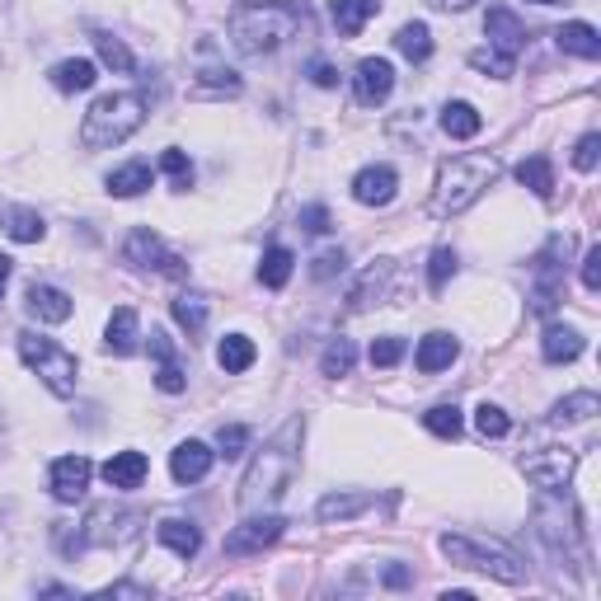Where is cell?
Wrapping results in <instances>:
<instances>
[{"label": "cell", "instance_id": "cell-1", "mask_svg": "<svg viewBox=\"0 0 601 601\" xmlns=\"http://www.w3.org/2000/svg\"><path fill=\"white\" fill-rule=\"evenodd\" d=\"M301 437H306V423H301V418H287L278 428V437L254 456V465H249L245 479H240V508L259 512L292 489L296 470H301Z\"/></svg>", "mask_w": 601, "mask_h": 601}, {"label": "cell", "instance_id": "cell-2", "mask_svg": "<svg viewBox=\"0 0 601 601\" xmlns=\"http://www.w3.org/2000/svg\"><path fill=\"white\" fill-rule=\"evenodd\" d=\"M231 43L245 52V57H263L292 38L296 29L310 24L306 0H245L231 10Z\"/></svg>", "mask_w": 601, "mask_h": 601}, {"label": "cell", "instance_id": "cell-3", "mask_svg": "<svg viewBox=\"0 0 601 601\" xmlns=\"http://www.w3.org/2000/svg\"><path fill=\"white\" fill-rule=\"evenodd\" d=\"M503 174L494 155H456L437 170V193H432V212L437 216H461L465 207H475L484 198V188H494Z\"/></svg>", "mask_w": 601, "mask_h": 601}, {"label": "cell", "instance_id": "cell-4", "mask_svg": "<svg viewBox=\"0 0 601 601\" xmlns=\"http://www.w3.org/2000/svg\"><path fill=\"white\" fill-rule=\"evenodd\" d=\"M141 123H146V99L141 94H104V99H94V108L80 123V146L85 151L123 146Z\"/></svg>", "mask_w": 601, "mask_h": 601}, {"label": "cell", "instance_id": "cell-5", "mask_svg": "<svg viewBox=\"0 0 601 601\" xmlns=\"http://www.w3.org/2000/svg\"><path fill=\"white\" fill-rule=\"evenodd\" d=\"M442 555L461 569H475V573H489L498 583H526V564L512 555L508 545L498 540H475V536H442Z\"/></svg>", "mask_w": 601, "mask_h": 601}, {"label": "cell", "instance_id": "cell-6", "mask_svg": "<svg viewBox=\"0 0 601 601\" xmlns=\"http://www.w3.org/2000/svg\"><path fill=\"white\" fill-rule=\"evenodd\" d=\"M19 357L29 362L38 376H43V386L52 390V395H76V357L66 353L62 343L43 339V334H19Z\"/></svg>", "mask_w": 601, "mask_h": 601}, {"label": "cell", "instance_id": "cell-7", "mask_svg": "<svg viewBox=\"0 0 601 601\" xmlns=\"http://www.w3.org/2000/svg\"><path fill=\"white\" fill-rule=\"evenodd\" d=\"M127 263L155 268V273H165V278H188V263L179 259V254H170L155 231H132V240H127Z\"/></svg>", "mask_w": 601, "mask_h": 601}, {"label": "cell", "instance_id": "cell-8", "mask_svg": "<svg viewBox=\"0 0 601 601\" xmlns=\"http://www.w3.org/2000/svg\"><path fill=\"white\" fill-rule=\"evenodd\" d=\"M282 531H287L282 517H249V522H240L231 536H226V555H235V559L259 555V550H268L273 540H282Z\"/></svg>", "mask_w": 601, "mask_h": 601}, {"label": "cell", "instance_id": "cell-9", "mask_svg": "<svg viewBox=\"0 0 601 601\" xmlns=\"http://www.w3.org/2000/svg\"><path fill=\"white\" fill-rule=\"evenodd\" d=\"M90 475H94V465L85 461V456H62V461H52V475H47L52 498H57V503H80L85 489H90Z\"/></svg>", "mask_w": 601, "mask_h": 601}, {"label": "cell", "instance_id": "cell-10", "mask_svg": "<svg viewBox=\"0 0 601 601\" xmlns=\"http://www.w3.org/2000/svg\"><path fill=\"white\" fill-rule=\"evenodd\" d=\"M357 104H386L390 90H395V66L386 62V57H367V62H357Z\"/></svg>", "mask_w": 601, "mask_h": 601}, {"label": "cell", "instance_id": "cell-11", "mask_svg": "<svg viewBox=\"0 0 601 601\" xmlns=\"http://www.w3.org/2000/svg\"><path fill=\"white\" fill-rule=\"evenodd\" d=\"M484 33H489L494 52H503V57H517L526 47V24L512 15L508 5H494V10L484 15Z\"/></svg>", "mask_w": 601, "mask_h": 601}, {"label": "cell", "instance_id": "cell-12", "mask_svg": "<svg viewBox=\"0 0 601 601\" xmlns=\"http://www.w3.org/2000/svg\"><path fill=\"white\" fill-rule=\"evenodd\" d=\"M395 188H400V174L390 170V165H367V170L353 179V198L362 207H386L395 198Z\"/></svg>", "mask_w": 601, "mask_h": 601}, {"label": "cell", "instance_id": "cell-13", "mask_svg": "<svg viewBox=\"0 0 601 601\" xmlns=\"http://www.w3.org/2000/svg\"><path fill=\"white\" fill-rule=\"evenodd\" d=\"M212 461H216V451L207 447V442H179L174 447V456H170V475L179 479V484H198V479H207V470H212Z\"/></svg>", "mask_w": 601, "mask_h": 601}, {"label": "cell", "instance_id": "cell-14", "mask_svg": "<svg viewBox=\"0 0 601 601\" xmlns=\"http://www.w3.org/2000/svg\"><path fill=\"white\" fill-rule=\"evenodd\" d=\"M573 465H578V451H550V456H540V461H526V479H531L536 489H564Z\"/></svg>", "mask_w": 601, "mask_h": 601}, {"label": "cell", "instance_id": "cell-15", "mask_svg": "<svg viewBox=\"0 0 601 601\" xmlns=\"http://www.w3.org/2000/svg\"><path fill=\"white\" fill-rule=\"evenodd\" d=\"M24 306H29L33 320H43V324H66V320H71V310H76L62 287H47V282H33Z\"/></svg>", "mask_w": 601, "mask_h": 601}, {"label": "cell", "instance_id": "cell-16", "mask_svg": "<svg viewBox=\"0 0 601 601\" xmlns=\"http://www.w3.org/2000/svg\"><path fill=\"white\" fill-rule=\"evenodd\" d=\"M371 15H381V0H329V19H334L339 38H357Z\"/></svg>", "mask_w": 601, "mask_h": 601}, {"label": "cell", "instance_id": "cell-17", "mask_svg": "<svg viewBox=\"0 0 601 601\" xmlns=\"http://www.w3.org/2000/svg\"><path fill=\"white\" fill-rule=\"evenodd\" d=\"M555 43L559 52H569V57H583V62H597L601 57V38L592 24H583V19H573V24H559L555 29Z\"/></svg>", "mask_w": 601, "mask_h": 601}, {"label": "cell", "instance_id": "cell-18", "mask_svg": "<svg viewBox=\"0 0 601 601\" xmlns=\"http://www.w3.org/2000/svg\"><path fill=\"white\" fill-rule=\"evenodd\" d=\"M456 353H461V343L451 339V334H428V339L418 343L414 367L423 371V376H437V371H447L451 362H456Z\"/></svg>", "mask_w": 601, "mask_h": 601}, {"label": "cell", "instance_id": "cell-19", "mask_svg": "<svg viewBox=\"0 0 601 601\" xmlns=\"http://www.w3.org/2000/svg\"><path fill=\"white\" fill-rule=\"evenodd\" d=\"M151 461L141 456V451H118V456H108L104 461V479L113 489H141V479H146Z\"/></svg>", "mask_w": 601, "mask_h": 601}, {"label": "cell", "instance_id": "cell-20", "mask_svg": "<svg viewBox=\"0 0 601 601\" xmlns=\"http://www.w3.org/2000/svg\"><path fill=\"white\" fill-rule=\"evenodd\" d=\"M583 334H578V329H569V324H550V329H545V339H540V353H545V362H578V357H583Z\"/></svg>", "mask_w": 601, "mask_h": 601}, {"label": "cell", "instance_id": "cell-21", "mask_svg": "<svg viewBox=\"0 0 601 601\" xmlns=\"http://www.w3.org/2000/svg\"><path fill=\"white\" fill-rule=\"evenodd\" d=\"M155 536H160V545H170L179 559H193L202 550V536H198V526L184 522V517H165V522L155 526Z\"/></svg>", "mask_w": 601, "mask_h": 601}, {"label": "cell", "instance_id": "cell-22", "mask_svg": "<svg viewBox=\"0 0 601 601\" xmlns=\"http://www.w3.org/2000/svg\"><path fill=\"white\" fill-rule=\"evenodd\" d=\"M0 231L10 235V240H19V245H38L47 226L33 207H5V212H0Z\"/></svg>", "mask_w": 601, "mask_h": 601}, {"label": "cell", "instance_id": "cell-23", "mask_svg": "<svg viewBox=\"0 0 601 601\" xmlns=\"http://www.w3.org/2000/svg\"><path fill=\"white\" fill-rule=\"evenodd\" d=\"M137 310L132 306H118L113 315H108V353H118V357H127V353H137Z\"/></svg>", "mask_w": 601, "mask_h": 601}, {"label": "cell", "instance_id": "cell-24", "mask_svg": "<svg viewBox=\"0 0 601 601\" xmlns=\"http://www.w3.org/2000/svg\"><path fill=\"white\" fill-rule=\"evenodd\" d=\"M479 127H484V118H479V108H475V104L456 99V104L442 108V132H447V137L470 141V137H479Z\"/></svg>", "mask_w": 601, "mask_h": 601}, {"label": "cell", "instance_id": "cell-25", "mask_svg": "<svg viewBox=\"0 0 601 601\" xmlns=\"http://www.w3.org/2000/svg\"><path fill=\"white\" fill-rule=\"evenodd\" d=\"M592 414H601L597 390H578V395H569V400H559V404H555L550 423H555V428H573V423H587Z\"/></svg>", "mask_w": 601, "mask_h": 601}, {"label": "cell", "instance_id": "cell-26", "mask_svg": "<svg viewBox=\"0 0 601 601\" xmlns=\"http://www.w3.org/2000/svg\"><path fill=\"white\" fill-rule=\"evenodd\" d=\"M94 62H85V57H66V62L52 66V85L62 94H80V90H90L94 85Z\"/></svg>", "mask_w": 601, "mask_h": 601}, {"label": "cell", "instance_id": "cell-27", "mask_svg": "<svg viewBox=\"0 0 601 601\" xmlns=\"http://www.w3.org/2000/svg\"><path fill=\"white\" fill-rule=\"evenodd\" d=\"M146 188H151V165L146 160H132V165L108 174V193L113 198H141Z\"/></svg>", "mask_w": 601, "mask_h": 601}, {"label": "cell", "instance_id": "cell-28", "mask_svg": "<svg viewBox=\"0 0 601 601\" xmlns=\"http://www.w3.org/2000/svg\"><path fill=\"white\" fill-rule=\"evenodd\" d=\"M254 357H259V348H254V339H245V334H226L221 348H216V362H221V371H231V376L254 367Z\"/></svg>", "mask_w": 601, "mask_h": 601}, {"label": "cell", "instance_id": "cell-29", "mask_svg": "<svg viewBox=\"0 0 601 601\" xmlns=\"http://www.w3.org/2000/svg\"><path fill=\"white\" fill-rule=\"evenodd\" d=\"M517 184L531 188L536 198H550V193H555V170H550V160H545V155L522 160V165H517Z\"/></svg>", "mask_w": 601, "mask_h": 601}, {"label": "cell", "instance_id": "cell-30", "mask_svg": "<svg viewBox=\"0 0 601 601\" xmlns=\"http://www.w3.org/2000/svg\"><path fill=\"white\" fill-rule=\"evenodd\" d=\"M371 508V494H329L320 498V522H348Z\"/></svg>", "mask_w": 601, "mask_h": 601}, {"label": "cell", "instance_id": "cell-31", "mask_svg": "<svg viewBox=\"0 0 601 601\" xmlns=\"http://www.w3.org/2000/svg\"><path fill=\"white\" fill-rule=\"evenodd\" d=\"M292 249H282V245H273L268 249V254H263V263H259V282L263 287H273V292H278V287H287V278H292Z\"/></svg>", "mask_w": 601, "mask_h": 601}, {"label": "cell", "instance_id": "cell-32", "mask_svg": "<svg viewBox=\"0 0 601 601\" xmlns=\"http://www.w3.org/2000/svg\"><path fill=\"white\" fill-rule=\"evenodd\" d=\"M395 47H400L409 62H428V57H432V33H428V24H404V29L395 33Z\"/></svg>", "mask_w": 601, "mask_h": 601}, {"label": "cell", "instance_id": "cell-33", "mask_svg": "<svg viewBox=\"0 0 601 601\" xmlns=\"http://www.w3.org/2000/svg\"><path fill=\"white\" fill-rule=\"evenodd\" d=\"M386 278H390V263H381V268H367V273H362V282L348 292V310H367L371 296L386 292Z\"/></svg>", "mask_w": 601, "mask_h": 601}, {"label": "cell", "instance_id": "cell-34", "mask_svg": "<svg viewBox=\"0 0 601 601\" xmlns=\"http://www.w3.org/2000/svg\"><path fill=\"white\" fill-rule=\"evenodd\" d=\"M353 362H357V348H353V339H329V348H324V357H320V371L324 376H348L353 371Z\"/></svg>", "mask_w": 601, "mask_h": 601}, {"label": "cell", "instance_id": "cell-35", "mask_svg": "<svg viewBox=\"0 0 601 601\" xmlns=\"http://www.w3.org/2000/svg\"><path fill=\"white\" fill-rule=\"evenodd\" d=\"M174 320L184 324L188 334H202V324H207V296L184 292L179 301H174Z\"/></svg>", "mask_w": 601, "mask_h": 601}, {"label": "cell", "instance_id": "cell-36", "mask_svg": "<svg viewBox=\"0 0 601 601\" xmlns=\"http://www.w3.org/2000/svg\"><path fill=\"white\" fill-rule=\"evenodd\" d=\"M94 47H99V62L113 66V71H132V66H137V57L127 52V43L113 38V33H94Z\"/></svg>", "mask_w": 601, "mask_h": 601}, {"label": "cell", "instance_id": "cell-37", "mask_svg": "<svg viewBox=\"0 0 601 601\" xmlns=\"http://www.w3.org/2000/svg\"><path fill=\"white\" fill-rule=\"evenodd\" d=\"M423 423H428V432L447 437V442H456V437H461V409H456V404H437V409H428V414H423Z\"/></svg>", "mask_w": 601, "mask_h": 601}, {"label": "cell", "instance_id": "cell-38", "mask_svg": "<svg viewBox=\"0 0 601 601\" xmlns=\"http://www.w3.org/2000/svg\"><path fill=\"white\" fill-rule=\"evenodd\" d=\"M475 428H479V437H508L512 418L503 414L498 404H479V409H475Z\"/></svg>", "mask_w": 601, "mask_h": 601}, {"label": "cell", "instance_id": "cell-39", "mask_svg": "<svg viewBox=\"0 0 601 601\" xmlns=\"http://www.w3.org/2000/svg\"><path fill=\"white\" fill-rule=\"evenodd\" d=\"M456 278V249H432V263H428V282H432V292H442L447 282Z\"/></svg>", "mask_w": 601, "mask_h": 601}, {"label": "cell", "instance_id": "cell-40", "mask_svg": "<svg viewBox=\"0 0 601 601\" xmlns=\"http://www.w3.org/2000/svg\"><path fill=\"white\" fill-rule=\"evenodd\" d=\"M216 456H226V461H235V456H245L249 447V428H240V423H231V428H221L216 432Z\"/></svg>", "mask_w": 601, "mask_h": 601}, {"label": "cell", "instance_id": "cell-41", "mask_svg": "<svg viewBox=\"0 0 601 601\" xmlns=\"http://www.w3.org/2000/svg\"><path fill=\"white\" fill-rule=\"evenodd\" d=\"M160 170L174 179V188H188V184H193V160H188L184 151H165V155H160Z\"/></svg>", "mask_w": 601, "mask_h": 601}, {"label": "cell", "instance_id": "cell-42", "mask_svg": "<svg viewBox=\"0 0 601 601\" xmlns=\"http://www.w3.org/2000/svg\"><path fill=\"white\" fill-rule=\"evenodd\" d=\"M343 268H348V254H343V249H324L320 259L310 263V278H315V282H329L334 273H343Z\"/></svg>", "mask_w": 601, "mask_h": 601}, {"label": "cell", "instance_id": "cell-43", "mask_svg": "<svg viewBox=\"0 0 601 601\" xmlns=\"http://www.w3.org/2000/svg\"><path fill=\"white\" fill-rule=\"evenodd\" d=\"M400 357H404V339H395V334L371 343V367H395Z\"/></svg>", "mask_w": 601, "mask_h": 601}, {"label": "cell", "instance_id": "cell-44", "mask_svg": "<svg viewBox=\"0 0 601 601\" xmlns=\"http://www.w3.org/2000/svg\"><path fill=\"white\" fill-rule=\"evenodd\" d=\"M470 66H475V71H489V76H512V57H503V52H494V47L475 52Z\"/></svg>", "mask_w": 601, "mask_h": 601}, {"label": "cell", "instance_id": "cell-45", "mask_svg": "<svg viewBox=\"0 0 601 601\" xmlns=\"http://www.w3.org/2000/svg\"><path fill=\"white\" fill-rule=\"evenodd\" d=\"M597 160H601V137L597 132H587V137L578 141V151H573V165H578L583 174H592L597 170Z\"/></svg>", "mask_w": 601, "mask_h": 601}, {"label": "cell", "instance_id": "cell-46", "mask_svg": "<svg viewBox=\"0 0 601 601\" xmlns=\"http://www.w3.org/2000/svg\"><path fill=\"white\" fill-rule=\"evenodd\" d=\"M198 90H221V94H240V76L235 71H202Z\"/></svg>", "mask_w": 601, "mask_h": 601}, {"label": "cell", "instance_id": "cell-47", "mask_svg": "<svg viewBox=\"0 0 601 601\" xmlns=\"http://www.w3.org/2000/svg\"><path fill=\"white\" fill-rule=\"evenodd\" d=\"M155 386L165 390V395H184L188 381H184V371L174 367V357H170V362H160V371H155Z\"/></svg>", "mask_w": 601, "mask_h": 601}, {"label": "cell", "instance_id": "cell-48", "mask_svg": "<svg viewBox=\"0 0 601 601\" xmlns=\"http://www.w3.org/2000/svg\"><path fill=\"white\" fill-rule=\"evenodd\" d=\"M296 221H301V231L324 235V231H329V207H320V202H315V207H301V216H296Z\"/></svg>", "mask_w": 601, "mask_h": 601}, {"label": "cell", "instance_id": "cell-49", "mask_svg": "<svg viewBox=\"0 0 601 601\" xmlns=\"http://www.w3.org/2000/svg\"><path fill=\"white\" fill-rule=\"evenodd\" d=\"M583 287L587 292H601V245H592L583 254Z\"/></svg>", "mask_w": 601, "mask_h": 601}, {"label": "cell", "instance_id": "cell-50", "mask_svg": "<svg viewBox=\"0 0 601 601\" xmlns=\"http://www.w3.org/2000/svg\"><path fill=\"white\" fill-rule=\"evenodd\" d=\"M306 76L315 80L320 90H334V85H339V71H334L329 62H310V66H306Z\"/></svg>", "mask_w": 601, "mask_h": 601}, {"label": "cell", "instance_id": "cell-51", "mask_svg": "<svg viewBox=\"0 0 601 601\" xmlns=\"http://www.w3.org/2000/svg\"><path fill=\"white\" fill-rule=\"evenodd\" d=\"M151 357H155V362H170V357H174L170 339H165V334H160V329H151Z\"/></svg>", "mask_w": 601, "mask_h": 601}, {"label": "cell", "instance_id": "cell-52", "mask_svg": "<svg viewBox=\"0 0 601 601\" xmlns=\"http://www.w3.org/2000/svg\"><path fill=\"white\" fill-rule=\"evenodd\" d=\"M108 597H151L146 587H132V583H118V587H108Z\"/></svg>", "mask_w": 601, "mask_h": 601}, {"label": "cell", "instance_id": "cell-53", "mask_svg": "<svg viewBox=\"0 0 601 601\" xmlns=\"http://www.w3.org/2000/svg\"><path fill=\"white\" fill-rule=\"evenodd\" d=\"M428 5H437V10H470L475 0H428Z\"/></svg>", "mask_w": 601, "mask_h": 601}, {"label": "cell", "instance_id": "cell-54", "mask_svg": "<svg viewBox=\"0 0 601 601\" xmlns=\"http://www.w3.org/2000/svg\"><path fill=\"white\" fill-rule=\"evenodd\" d=\"M386 583H390V587H404V583H409V569H390Z\"/></svg>", "mask_w": 601, "mask_h": 601}, {"label": "cell", "instance_id": "cell-55", "mask_svg": "<svg viewBox=\"0 0 601 601\" xmlns=\"http://www.w3.org/2000/svg\"><path fill=\"white\" fill-rule=\"evenodd\" d=\"M10 273H15V263H10L5 254H0V292H5V282H10Z\"/></svg>", "mask_w": 601, "mask_h": 601}, {"label": "cell", "instance_id": "cell-56", "mask_svg": "<svg viewBox=\"0 0 601 601\" xmlns=\"http://www.w3.org/2000/svg\"><path fill=\"white\" fill-rule=\"evenodd\" d=\"M531 5H559V0H531Z\"/></svg>", "mask_w": 601, "mask_h": 601}]
</instances>
